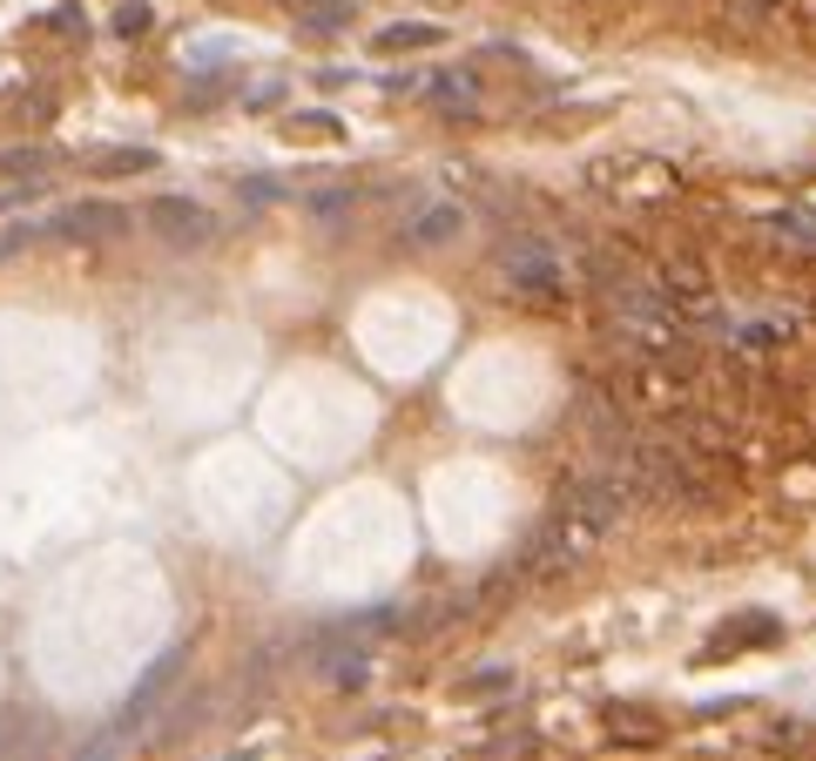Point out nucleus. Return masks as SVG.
<instances>
[{
  "label": "nucleus",
  "mask_w": 816,
  "mask_h": 761,
  "mask_svg": "<svg viewBox=\"0 0 816 761\" xmlns=\"http://www.w3.org/2000/svg\"><path fill=\"white\" fill-rule=\"evenodd\" d=\"M149 229H155L162 243H176V249L216 243V216H210L203 203H190V196H155V203H149Z\"/></svg>",
  "instance_id": "1"
},
{
  "label": "nucleus",
  "mask_w": 816,
  "mask_h": 761,
  "mask_svg": "<svg viewBox=\"0 0 816 761\" xmlns=\"http://www.w3.org/2000/svg\"><path fill=\"white\" fill-rule=\"evenodd\" d=\"M129 209L122 203H68L54 223H48V236H68V243H115V236H129Z\"/></svg>",
  "instance_id": "2"
},
{
  "label": "nucleus",
  "mask_w": 816,
  "mask_h": 761,
  "mask_svg": "<svg viewBox=\"0 0 816 761\" xmlns=\"http://www.w3.org/2000/svg\"><path fill=\"white\" fill-rule=\"evenodd\" d=\"M500 270H507V284H513L520 297H533V304L560 297V264H553V249H540V243H513L507 257H500Z\"/></svg>",
  "instance_id": "3"
},
{
  "label": "nucleus",
  "mask_w": 816,
  "mask_h": 761,
  "mask_svg": "<svg viewBox=\"0 0 816 761\" xmlns=\"http://www.w3.org/2000/svg\"><path fill=\"white\" fill-rule=\"evenodd\" d=\"M176 667H183V647H170V654H155V660H149V673H142V681H135V688H129V701H122V714H115V728H129V734H135V728L149 721V708H155L162 695H170V681H176Z\"/></svg>",
  "instance_id": "4"
},
{
  "label": "nucleus",
  "mask_w": 816,
  "mask_h": 761,
  "mask_svg": "<svg viewBox=\"0 0 816 761\" xmlns=\"http://www.w3.org/2000/svg\"><path fill=\"white\" fill-rule=\"evenodd\" d=\"M459 229H466V209H459V203H432V209H419L412 223H405V243L439 249V243H452Z\"/></svg>",
  "instance_id": "5"
},
{
  "label": "nucleus",
  "mask_w": 816,
  "mask_h": 761,
  "mask_svg": "<svg viewBox=\"0 0 816 761\" xmlns=\"http://www.w3.org/2000/svg\"><path fill=\"white\" fill-rule=\"evenodd\" d=\"M446 41V28H432V21H405V28H385L378 34V54H405V48H439Z\"/></svg>",
  "instance_id": "6"
},
{
  "label": "nucleus",
  "mask_w": 816,
  "mask_h": 761,
  "mask_svg": "<svg viewBox=\"0 0 816 761\" xmlns=\"http://www.w3.org/2000/svg\"><path fill=\"white\" fill-rule=\"evenodd\" d=\"M129 741H135L129 728H102L95 741H81V748H74V761H122V748H129Z\"/></svg>",
  "instance_id": "7"
},
{
  "label": "nucleus",
  "mask_w": 816,
  "mask_h": 761,
  "mask_svg": "<svg viewBox=\"0 0 816 761\" xmlns=\"http://www.w3.org/2000/svg\"><path fill=\"white\" fill-rule=\"evenodd\" d=\"M290 8H297L310 28H345V21H351V0H290Z\"/></svg>",
  "instance_id": "8"
},
{
  "label": "nucleus",
  "mask_w": 816,
  "mask_h": 761,
  "mask_svg": "<svg viewBox=\"0 0 816 761\" xmlns=\"http://www.w3.org/2000/svg\"><path fill=\"white\" fill-rule=\"evenodd\" d=\"M102 176H142V168H155V148H115V155H95Z\"/></svg>",
  "instance_id": "9"
},
{
  "label": "nucleus",
  "mask_w": 816,
  "mask_h": 761,
  "mask_svg": "<svg viewBox=\"0 0 816 761\" xmlns=\"http://www.w3.org/2000/svg\"><path fill=\"white\" fill-rule=\"evenodd\" d=\"M769 634H776V620H749V627H736V634L722 627V634H715V647H749V640H769Z\"/></svg>",
  "instance_id": "10"
},
{
  "label": "nucleus",
  "mask_w": 816,
  "mask_h": 761,
  "mask_svg": "<svg viewBox=\"0 0 816 761\" xmlns=\"http://www.w3.org/2000/svg\"><path fill=\"white\" fill-rule=\"evenodd\" d=\"M507 681H513V673H507V667H493V673H472V681H466L459 695H472V701H479V695H500Z\"/></svg>",
  "instance_id": "11"
},
{
  "label": "nucleus",
  "mask_w": 816,
  "mask_h": 761,
  "mask_svg": "<svg viewBox=\"0 0 816 761\" xmlns=\"http://www.w3.org/2000/svg\"><path fill=\"white\" fill-rule=\"evenodd\" d=\"M115 28H122V34H142V28H149V8H122Z\"/></svg>",
  "instance_id": "12"
}]
</instances>
